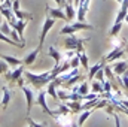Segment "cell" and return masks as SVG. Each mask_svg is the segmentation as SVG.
Masks as SVG:
<instances>
[{
  "instance_id": "6da1fadb",
  "label": "cell",
  "mask_w": 128,
  "mask_h": 127,
  "mask_svg": "<svg viewBox=\"0 0 128 127\" xmlns=\"http://www.w3.org/2000/svg\"><path fill=\"white\" fill-rule=\"evenodd\" d=\"M24 76H26V81L28 84H32L36 90H40L42 87L48 85L52 79H51V70H46L40 75H36V73H32L28 70H24Z\"/></svg>"
},
{
  "instance_id": "7a4b0ae2",
  "label": "cell",
  "mask_w": 128,
  "mask_h": 127,
  "mask_svg": "<svg viewBox=\"0 0 128 127\" xmlns=\"http://www.w3.org/2000/svg\"><path fill=\"white\" fill-rule=\"evenodd\" d=\"M88 40H90V37H76V34H68L64 39V48L73 49V51H76V54H80V52H85L84 42H88Z\"/></svg>"
},
{
  "instance_id": "3957f363",
  "label": "cell",
  "mask_w": 128,
  "mask_h": 127,
  "mask_svg": "<svg viewBox=\"0 0 128 127\" xmlns=\"http://www.w3.org/2000/svg\"><path fill=\"white\" fill-rule=\"evenodd\" d=\"M125 48H127V40H125V39H121V40H118V42H116V45L113 46V49H112L110 52H107L101 60H103L104 63L115 61V60H118L119 57H122V55H124Z\"/></svg>"
},
{
  "instance_id": "277c9868",
  "label": "cell",
  "mask_w": 128,
  "mask_h": 127,
  "mask_svg": "<svg viewBox=\"0 0 128 127\" xmlns=\"http://www.w3.org/2000/svg\"><path fill=\"white\" fill-rule=\"evenodd\" d=\"M82 30H94V26L85 23V21H78V23H73V24H68V26H64L63 29L60 30V34H74L78 32H82Z\"/></svg>"
},
{
  "instance_id": "5b68a950",
  "label": "cell",
  "mask_w": 128,
  "mask_h": 127,
  "mask_svg": "<svg viewBox=\"0 0 128 127\" xmlns=\"http://www.w3.org/2000/svg\"><path fill=\"white\" fill-rule=\"evenodd\" d=\"M24 64H21V66H18V67H15L14 70H9L8 73H4L3 76H4V79L8 81V82H12V84H16L18 82V79H21L22 78V75H24Z\"/></svg>"
},
{
  "instance_id": "8992f818",
  "label": "cell",
  "mask_w": 128,
  "mask_h": 127,
  "mask_svg": "<svg viewBox=\"0 0 128 127\" xmlns=\"http://www.w3.org/2000/svg\"><path fill=\"white\" fill-rule=\"evenodd\" d=\"M34 103L39 105V106L42 108V111H43L46 115H51V117H52V109H49V106H48V103H46V91H45V90H42V88L39 90Z\"/></svg>"
},
{
  "instance_id": "52a82bcc",
  "label": "cell",
  "mask_w": 128,
  "mask_h": 127,
  "mask_svg": "<svg viewBox=\"0 0 128 127\" xmlns=\"http://www.w3.org/2000/svg\"><path fill=\"white\" fill-rule=\"evenodd\" d=\"M55 18H52V17H46L45 18V23H43V26H42V32H40V37H39V45L42 46V43L45 42V37H46V34L49 33V30L54 27V24H55Z\"/></svg>"
},
{
  "instance_id": "ba28073f",
  "label": "cell",
  "mask_w": 128,
  "mask_h": 127,
  "mask_svg": "<svg viewBox=\"0 0 128 127\" xmlns=\"http://www.w3.org/2000/svg\"><path fill=\"white\" fill-rule=\"evenodd\" d=\"M21 90H22V93L26 96V102H27V109H26V112H27V117H28L30 112H32L33 105H34V100H36V99H34V93H33L32 87H27V85H22Z\"/></svg>"
},
{
  "instance_id": "9c48e42d",
  "label": "cell",
  "mask_w": 128,
  "mask_h": 127,
  "mask_svg": "<svg viewBox=\"0 0 128 127\" xmlns=\"http://www.w3.org/2000/svg\"><path fill=\"white\" fill-rule=\"evenodd\" d=\"M40 45H37L34 49H33L32 52H28L24 58H22V64L24 66H30V64H33L34 61H36V58H37V55H39V52H40Z\"/></svg>"
},
{
  "instance_id": "30bf717a",
  "label": "cell",
  "mask_w": 128,
  "mask_h": 127,
  "mask_svg": "<svg viewBox=\"0 0 128 127\" xmlns=\"http://www.w3.org/2000/svg\"><path fill=\"white\" fill-rule=\"evenodd\" d=\"M112 67H113V73L118 75V76H121V75H124V73L128 70V61H125V60L115 61Z\"/></svg>"
},
{
  "instance_id": "8fae6325",
  "label": "cell",
  "mask_w": 128,
  "mask_h": 127,
  "mask_svg": "<svg viewBox=\"0 0 128 127\" xmlns=\"http://www.w3.org/2000/svg\"><path fill=\"white\" fill-rule=\"evenodd\" d=\"M46 14L49 17L55 18V20H67L66 14L61 11V8H49V6H46Z\"/></svg>"
},
{
  "instance_id": "7c38bea8",
  "label": "cell",
  "mask_w": 128,
  "mask_h": 127,
  "mask_svg": "<svg viewBox=\"0 0 128 127\" xmlns=\"http://www.w3.org/2000/svg\"><path fill=\"white\" fill-rule=\"evenodd\" d=\"M28 24V20H18L16 21V24H15V30L18 33V36H20V39H21V42H24L26 43V37H24V29H26V26Z\"/></svg>"
},
{
  "instance_id": "4fadbf2b",
  "label": "cell",
  "mask_w": 128,
  "mask_h": 127,
  "mask_svg": "<svg viewBox=\"0 0 128 127\" xmlns=\"http://www.w3.org/2000/svg\"><path fill=\"white\" fill-rule=\"evenodd\" d=\"M127 14H128V0H122V2H121V11L118 12L115 23H122V21L125 20Z\"/></svg>"
},
{
  "instance_id": "5bb4252c",
  "label": "cell",
  "mask_w": 128,
  "mask_h": 127,
  "mask_svg": "<svg viewBox=\"0 0 128 127\" xmlns=\"http://www.w3.org/2000/svg\"><path fill=\"white\" fill-rule=\"evenodd\" d=\"M48 55L55 60V66H58V64L64 60V54H61V52H60L57 48H54V46H51V48L48 49Z\"/></svg>"
},
{
  "instance_id": "9a60e30c",
  "label": "cell",
  "mask_w": 128,
  "mask_h": 127,
  "mask_svg": "<svg viewBox=\"0 0 128 127\" xmlns=\"http://www.w3.org/2000/svg\"><path fill=\"white\" fill-rule=\"evenodd\" d=\"M0 58L4 60L6 63L9 64V67H18V66L22 64V60H20L16 57H12V55H3V54H0Z\"/></svg>"
},
{
  "instance_id": "2e32d148",
  "label": "cell",
  "mask_w": 128,
  "mask_h": 127,
  "mask_svg": "<svg viewBox=\"0 0 128 127\" xmlns=\"http://www.w3.org/2000/svg\"><path fill=\"white\" fill-rule=\"evenodd\" d=\"M66 105L70 108L72 114L82 112V102H80V100H68V102H66Z\"/></svg>"
},
{
  "instance_id": "e0dca14e",
  "label": "cell",
  "mask_w": 128,
  "mask_h": 127,
  "mask_svg": "<svg viewBox=\"0 0 128 127\" xmlns=\"http://www.w3.org/2000/svg\"><path fill=\"white\" fill-rule=\"evenodd\" d=\"M54 118L57 120V123L61 127H70V124L73 123V121L70 120V114H67V115H55Z\"/></svg>"
},
{
  "instance_id": "ac0fdd59",
  "label": "cell",
  "mask_w": 128,
  "mask_h": 127,
  "mask_svg": "<svg viewBox=\"0 0 128 127\" xmlns=\"http://www.w3.org/2000/svg\"><path fill=\"white\" fill-rule=\"evenodd\" d=\"M2 91H3V96H2V102L0 103H2V108L6 109L8 105H9V102H10V90L8 87H3Z\"/></svg>"
},
{
  "instance_id": "d6986e66",
  "label": "cell",
  "mask_w": 128,
  "mask_h": 127,
  "mask_svg": "<svg viewBox=\"0 0 128 127\" xmlns=\"http://www.w3.org/2000/svg\"><path fill=\"white\" fill-rule=\"evenodd\" d=\"M67 114H72V111L66 103H58V109L52 111V117H55V115H67Z\"/></svg>"
},
{
  "instance_id": "ffe728a7",
  "label": "cell",
  "mask_w": 128,
  "mask_h": 127,
  "mask_svg": "<svg viewBox=\"0 0 128 127\" xmlns=\"http://www.w3.org/2000/svg\"><path fill=\"white\" fill-rule=\"evenodd\" d=\"M104 61H103V60H100V61H98V63H96L94 64V66H92V67H90V73H88V78H90V79H94V78H96V73L97 72H98V70H100V69H101V67H104Z\"/></svg>"
},
{
  "instance_id": "44dd1931",
  "label": "cell",
  "mask_w": 128,
  "mask_h": 127,
  "mask_svg": "<svg viewBox=\"0 0 128 127\" xmlns=\"http://www.w3.org/2000/svg\"><path fill=\"white\" fill-rule=\"evenodd\" d=\"M64 9H66V18H67V21H72L74 18V14H76L74 12V6L72 3H66Z\"/></svg>"
},
{
  "instance_id": "7402d4cb",
  "label": "cell",
  "mask_w": 128,
  "mask_h": 127,
  "mask_svg": "<svg viewBox=\"0 0 128 127\" xmlns=\"http://www.w3.org/2000/svg\"><path fill=\"white\" fill-rule=\"evenodd\" d=\"M57 84L54 82V81H51L49 84H48V88H46V94H49L54 100H58V96H57Z\"/></svg>"
},
{
  "instance_id": "603a6c76",
  "label": "cell",
  "mask_w": 128,
  "mask_h": 127,
  "mask_svg": "<svg viewBox=\"0 0 128 127\" xmlns=\"http://www.w3.org/2000/svg\"><path fill=\"white\" fill-rule=\"evenodd\" d=\"M80 79H84V76H82L80 73H78V75H74L73 78H70V79H68L67 82H64V84H63V87L68 90V88H72V87H73V85H74V84H76L78 81H80Z\"/></svg>"
},
{
  "instance_id": "cb8c5ba5",
  "label": "cell",
  "mask_w": 128,
  "mask_h": 127,
  "mask_svg": "<svg viewBox=\"0 0 128 127\" xmlns=\"http://www.w3.org/2000/svg\"><path fill=\"white\" fill-rule=\"evenodd\" d=\"M14 15L18 18V20H32L33 18V15L32 14H28V12H24V11H21V9H15L14 11Z\"/></svg>"
},
{
  "instance_id": "d4e9b609",
  "label": "cell",
  "mask_w": 128,
  "mask_h": 127,
  "mask_svg": "<svg viewBox=\"0 0 128 127\" xmlns=\"http://www.w3.org/2000/svg\"><path fill=\"white\" fill-rule=\"evenodd\" d=\"M121 29H122V23H115L113 27L109 30V36L110 37H116L119 34V32H121Z\"/></svg>"
},
{
  "instance_id": "484cf974",
  "label": "cell",
  "mask_w": 128,
  "mask_h": 127,
  "mask_svg": "<svg viewBox=\"0 0 128 127\" xmlns=\"http://www.w3.org/2000/svg\"><path fill=\"white\" fill-rule=\"evenodd\" d=\"M91 114H92V109H86V111H82V114H80V117H79V121H78V124H79V126H84V123L86 121V118H88Z\"/></svg>"
},
{
  "instance_id": "4316f807",
  "label": "cell",
  "mask_w": 128,
  "mask_h": 127,
  "mask_svg": "<svg viewBox=\"0 0 128 127\" xmlns=\"http://www.w3.org/2000/svg\"><path fill=\"white\" fill-rule=\"evenodd\" d=\"M91 91L96 93V94H98V96L103 93V85H101L100 81H94V82H92V85H91Z\"/></svg>"
},
{
  "instance_id": "83f0119b",
  "label": "cell",
  "mask_w": 128,
  "mask_h": 127,
  "mask_svg": "<svg viewBox=\"0 0 128 127\" xmlns=\"http://www.w3.org/2000/svg\"><path fill=\"white\" fill-rule=\"evenodd\" d=\"M78 55H79V60H80V66H82L84 69L90 70V66H88V55H86L85 52H80V54H78Z\"/></svg>"
},
{
  "instance_id": "f1b7e54d",
  "label": "cell",
  "mask_w": 128,
  "mask_h": 127,
  "mask_svg": "<svg viewBox=\"0 0 128 127\" xmlns=\"http://www.w3.org/2000/svg\"><path fill=\"white\" fill-rule=\"evenodd\" d=\"M119 84L124 87V90L127 91V96H128V70L124 73V75H121V79H119Z\"/></svg>"
},
{
  "instance_id": "f546056e",
  "label": "cell",
  "mask_w": 128,
  "mask_h": 127,
  "mask_svg": "<svg viewBox=\"0 0 128 127\" xmlns=\"http://www.w3.org/2000/svg\"><path fill=\"white\" fill-rule=\"evenodd\" d=\"M76 93H79V94H82V96L88 94V82L84 81L80 85H78V91H76Z\"/></svg>"
},
{
  "instance_id": "4dcf8cb0",
  "label": "cell",
  "mask_w": 128,
  "mask_h": 127,
  "mask_svg": "<svg viewBox=\"0 0 128 127\" xmlns=\"http://www.w3.org/2000/svg\"><path fill=\"white\" fill-rule=\"evenodd\" d=\"M70 66H72V69H76V67L80 66V60H79V55H78V54L70 58Z\"/></svg>"
},
{
  "instance_id": "1f68e13d",
  "label": "cell",
  "mask_w": 128,
  "mask_h": 127,
  "mask_svg": "<svg viewBox=\"0 0 128 127\" xmlns=\"http://www.w3.org/2000/svg\"><path fill=\"white\" fill-rule=\"evenodd\" d=\"M8 72H9V64L6 63L4 60L0 58V75H4V73H8Z\"/></svg>"
},
{
  "instance_id": "d6a6232c",
  "label": "cell",
  "mask_w": 128,
  "mask_h": 127,
  "mask_svg": "<svg viewBox=\"0 0 128 127\" xmlns=\"http://www.w3.org/2000/svg\"><path fill=\"white\" fill-rule=\"evenodd\" d=\"M27 123H28L32 127H45V126H46L45 123H42V124H40V123H36L33 118H30V117H27Z\"/></svg>"
},
{
  "instance_id": "836d02e7",
  "label": "cell",
  "mask_w": 128,
  "mask_h": 127,
  "mask_svg": "<svg viewBox=\"0 0 128 127\" xmlns=\"http://www.w3.org/2000/svg\"><path fill=\"white\" fill-rule=\"evenodd\" d=\"M96 78H97V81H100V82H103V81H104V67H101V69L97 72Z\"/></svg>"
},
{
  "instance_id": "e575fe53",
  "label": "cell",
  "mask_w": 128,
  "mask_h": 127,
  "mask_svg": "<svg viewBox=\"0 0 128 127\" xmlns=\"http://www.w3.org/2000/svg\"><path fill=\"white\" fill-rule=\"evenodd\" d=\"M97 97H100V96L96 94V93H90V94L84 96V100H92V99H97Z\"/></svg>"
},
{
  "instance_id": "d590c367",
  "label": "cell",
  "mask_w": 128,
  "mask_h": 127,
  "mask_svg": "<svg viewBox=\"0 0 128 127\" xmlns=\"http://www.w3.org/2000/svg\"><path fill=\"white\" fill-rule=\"evenodd\" d=\"M113 120H115V127H121V120L118 114H113Z\"/></svg>"
},
{
  "instance_id": "8d00e7d4",
  "label": "cell",
  "mask_w": 128,
  "mask_h": 127,
  "mask_svg": "<svg viewBox=\"0 0 128 127\" xmlns=\"http://www.w3.org/2000/svg\"><path fill=\"white\" fill-rule=\"evenodd\" d=\"M70 127H80V126H79V124H76V123H72V124H70Z\"/></svg>"
},
{
  "instance_id": "74e56055",
  "label": "cell",
  "mask_w": 128,
  "mask_h": 127,
  "mask_svg": "<svg viewBox=\"0 0 128 127\" xmlns=\"http://www.w3.org/2000/svg\"><path fill=\"white\" fill-rule=\"evenodd\" d=\"M2 23H3V15L0 14V26H2Z\"/></svg>"
},
{
  "instance_id": "f35d334b",
  "label": "cell",
  "mask_w": 128,
  "mask_h": 127,
  "mask_svg": "<svg viewBox=\"0 0 128 127\" xmlns=\"http://www.w3.org/2000/svg\"><path fill=\"white\" fill-rule=\"evenodd\" d=\"M125 21H127V24H128V14H127V17H125Z\"/></svg>"
},
{
  "instance_id": "ab89813d",
  "label": "cell",
  "mask_w": 128,
  "mask_h": 127,
  "mask_svg": "<svg viewBox=\"0 0 128 127\" xmlns=\"http://www.w3.org/2000/svg\"><path fill=\"white\" fill-rule=\"evenodd\" d=\"M116 2H119V3H121V2H122V0H116Z\"/></svg>"
},
{
  "instance_id": "60d3db41",
  "label": "cell",
  "mask_w": 128,
  "mask_h": 127,
  "mask_svg": "<svg viewBox=\"0 0 128 127\" xmlns=\"http://www.w3.org/2000/svg\"><path fill=\"white\" fill-rule=\"evenodd\" d=\"M28 127H32V126H30V124H28Z\"/></svg>"
}]
</instances>
